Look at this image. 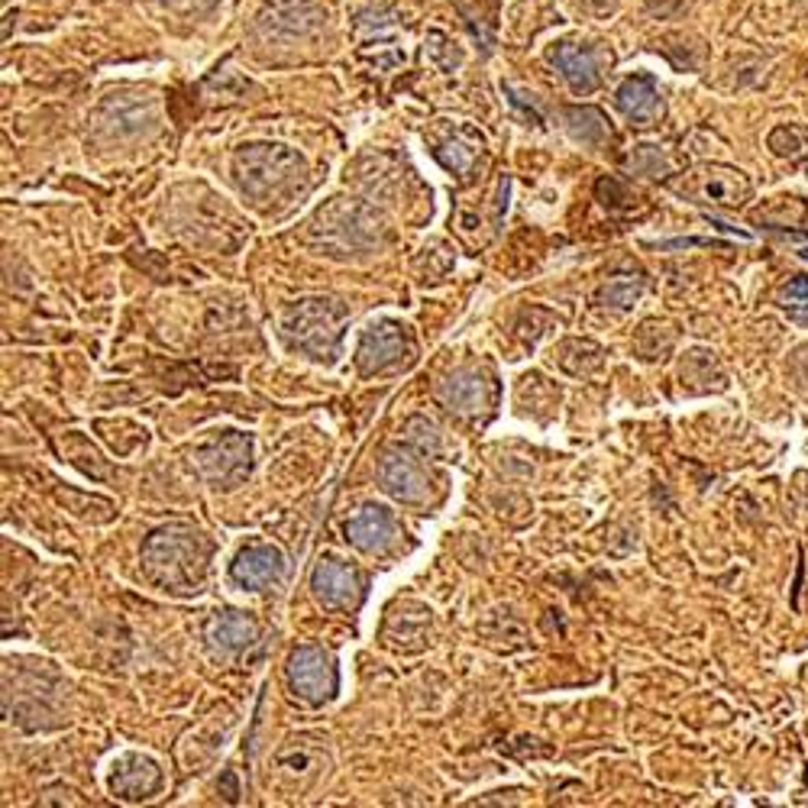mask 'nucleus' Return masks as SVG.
<instances>
[{
    "label": "nucleus",
    "mask_w": 808,
    "mask_h": 808,
    "mask_svg": "<svg viewBox=\"0 0 808 808\" xmlns=\"http://www.w3.org/2000/svg\"><path fill=\"white\" fill-rule=\"evenodd\" d=\"M139 563L152 585L175 595H191L207 575L210 540L191 524H166L142 540Z\"/></svg>",
    "instance_id": "f257e3e1"
},
{
    "label": "nucleus",
    "mask_w": 808,
    "mask_h": 808,
    "mask_svg": "<svg viewBox=\"0 0 808 808\" xmlns=\"http://www.w3.org/2000/svg\"><path fill=\"white\" fill-rule=\"evenodd\" d=\"M346 324V307L324 298L298 302L282 321L285 339L314 359H334L339 353V337Z\"/></svg>",
    "instance_id": "f03ea898"
},
{
    "label": "nucleus",
    "mask_w": 808,
    "mask_h": 808,
    "mask_svg": "<svg viewBox=\"0 0 808 808\" xmlns=\"http://www.w3.org/2000/svg\"><path fill=\"white\" fill-rule=\"evenodd\" d=\"M236 178L239 188L253 198H269L272 191L285 188L288 181H295L304 175V162L298 152H292L288 146H275V142H263V146H243L234 159Z\"/></svg>",
    "instance_id": "7ed1b4c3"
},
{
    "label": "nucleus",
    "mask_w": 808,
    "mask_h": 808,
    "mask_svg": "<svg viewBox=\"0 0 808 808\" xmlns=\"http://www.w3.org/2000/svg\"><path fill=\"white\" fill-rule=\"evenodd\" d=\"M670 185L679 198L702 207H721V210H741L753 191L750 178L741 169L721 166V162H702L696 169L682 171Z\"/></svg>",
    "instance_id": "20e7f679"
},
{
    "label": "nucleus",
    "mask_w": 808,
    "mask_h": 808,
    "mask_svg": "<svg viewBox=\"0 0 808 808\" xmlns=\"http://www.w3.org/2000/svg\"><path fill=\"white\" fill-rule=\"evenodd\" d=\"M249 463H253V440L239 431H224L220 437L207 440L195 450V466L217 489H236L249 475Z\"/></svg>",
    "instance_id": "39448f33"
},
{
    "label": "nucleus",
    "mask_w": 808,
    "mask_h": 808,
    "mask_svg": "<svg viewBox=\"0 0 808 808\" xmlns=\"http://www.w3.org/2000/svg\"><path fill=\"white\" fill-rule=\"evenodd\" d=\"M288 686L307 706L327 702L337 692V667L331 653L321 647H298L288 660Z\"/></svg>",
    "instance_id": "423d86ee"
},
{
    "label": "nucleus",
    "mask_w": 808,
    "mask_h": 808,
    "mask_svg": "<svg viewBox=\"0 0 808 808\" xmlns=\"http://www.w3.org/2000/svg\"><path fill=\"white\" fill-rule=\"evenodd\" d=\"M314 234H324V239L327 243H337V249H343V253L346 249L356 253V249L375 243L378 217L372 210H366L363 204L339 201L314 220Z\"/></svg>",
    "instance_id": "0eeeda50"
},
{
    "label": "nucleus",
    "mask_w": 808,
    "mask_h": 808,
    "mask_svg": "<svg viewBox=\"0 0 808 808\" xmlns=\"http://www.w3.org/2000/svg\"><path fill=\"white\" fill-rule=\"evenodd\" d=\"M411 346L407 337L398 324L392 321H382V324H372L369 331L359 339V349H356V366L363 375H375V372H388L395 366H402L407 359Z\"/></svg>",
    "instance_id": "6e6552de"
},
{
    "label": "nucleus",
    "mask_w": 808,
    "mask_h": 808,
    "mask_svg": "<svg viewBox=\"0 0 808 808\" xmlns=\"http://www.w3.org/2000/svg\"><path fill=\"white\" fill-rule=\"evenodd\" d=\"M285 553L278 546L269 543H253L246 550H239L230 566V579H234L239 589H249V592H259V589H269L278 585L285 579Z\"/></svg>",
    "instance_id": "1a4fd4ad"
},
{
    "label": "nucleus",
    "mask_w": 808,
    "mask_h": 808,
    "mask_svg": "<svg viewBox=\"0 0 808 808\" xmlns=\"http://www.w3.org/2000/svg\"><path fill=\"white\" fill-rule=\"evenodd\" d=\"M311 592L321 605L356 608L363 599V579L339 560H321L311 573Z\"/></svg>",
    "instance_id": "9d476101"
},
{
    "label": "nucleus",
    "mask_w": 808,
    "mask_h": 808,
    "mask_svg": "<svg viewBox=\"0 0 808 808\" xmlns=\"http://www.w3.org/2000/svg\"><path fill=\"white\" fill-rule=\"evenodd\" d=\"M378 482L382 489L398 499L404 505H421L431 499V479L421 470L417 460L404 456V453H388L378 466Z\"/></svg>",
    "instance_id": "9b49d317"
},
{
    "label": "nucleus",
    "mask_w": 808,
    "mask_h": 808,
    "mask_svg": "<svg viewBox=\"0 0 808 808\" xmlns=\"http://www.w3.org/2000/svg\"><path fill=\"white\" fill-rule=\"evenodd\" d=\"M162 786V770L149 760V757H139V753H127L114 763V773H110V789L127 799V802H142L149 796H156Z\"/></svg>",
    "instance_id": "f8f14e48"
},
{
    "label": "nucleus",
    "mask_w": 808,
    "mask_h": 808,
    "mask_svg": "<svg viewBox=\"0 0 808 808\" xmlns=\"http://www.w3.org/2000/svg\"><path fill=\"white\" fill-rule=\"evenodd\" d=\"M614 101H618V110H621L634 127H653V124H660V117H663V98H660V88H657V81H653L650 75H634V78H628V81L618 88Z\"/></svg>",
    "instance_id": "ddd939ff"
},
{
    "label": "nucleus",
    "mask_w": 808,
    "mask_h": 808,
    "mask_svg": "<svg viewBox=\"0 0 808 808\" xmlns=\"http://www.w3.org/2000/svg\"><path fill=\"white\" fill-rule=\"evenodd\" d=\"M343 534H346V540H349L356 550H363V553H378V550H385V546L395 540V518H392V511H385V508L366 505L359 508V511L346 521Z\"/></svg>",
    "instance_id": "4468645a"
},
{
    "label": "nucleus",
    "mask_w": 808,
    "mask_h": 808,
    "mask_svg": "<svg viewBox=\"0 0 808 808\" xmlns=\"http://www.w3.org/2000/svg\"><path fill=\"white\" fill-rule=\"evenodd\" d=\"M553 66L560 68V75L566 78V85L575 95H592L602 81V68H599V56L592 49H582L573 42H563L550 52Z\"/></svg>",
    "instance_id": "2eb2a0df"
},
{
    "label": "nucleus",
    "mask_w": 808,
    "mask_h": 808,
    "mask_svg": "<svg viewBox=\"0 0 808 808\" xmlns=\"http://www.w3.org/2000/svg\"><path fill=\"white\" fill-rule=\"evenodd\" d=\"M256 638H259V624H256V618H249L243 611H220L207 624V640L220 653H239V650L253 647Z\"/></svg>",
    "instance_id": "dca6fc26"
},
{
    "label": "nucleus",
    "mask_w": 808,
    "mask_h": 808,
    "mask_svg": "<svg viewBox=\"0 0 808 808\" xmlns=\"http://www.w3.org/2000/svg\"><path fill=\"white\" fill-rule=\"evenodd\" d=\"M437 395L456 414H479L492 398V385L479 372H456L440 385Z\"/></svg>",
    "instance_id": "f3484780"
},
{
    "label": "nucleus",
    "mask_w": 808,
    "mask_h": 808,
    "mask_svg": "<svg viewBox=\"0 0 808 808\" xmlns=\"http://www.w3.org/2000/svg\"><path fill=\"white\" fill-rule=\"evenodd\" d=\"M566 120H570V134L579 142H585V146H602L605 139H611V127H608L605 114L595 110V107H570Z\"/></svg>",
    "instance_id": "a211bd4d"
},
{
    "label": "nucleus",
    "mask_w": 808,
    "mask_h": 808,
    "mask_svg": "<svg viewBox=\"0 0 808 808\" xmlns=\"http://www.w3.org/2000/svg\"><path fill=\"white\" fill-rule=\"evenodd\" d=\"M776 304L799 324L808 327V275H796L789 278L779 292H776Z\"/></svg>",
    "instance_id": "6ab92c4d"
},
{
    "label": "nucleus",
    "mask_w": 808,
    "mask_h": 808,
    "mask_svg": "<svg viewBox=\"0 0 808 808\" xmlns=\"http://www.w3.org/2000/svg\"><path fill=\"white\" fill-rule=\"evenodd\" d=\"M628 169L634 175H650V178H670L673 162L660 146H638L634 156L628 159Z\"/></svg>",
    "instance_id": "aec40b11"
},
{
    "label": "nucleus",
    "mask_w": 808,
    "mask_h": 808,
    "mask_svg": "<svg viewBox=\"0 0 808 808\" xmlns=\"http://www.w3.org/2000/svg\"><path fill=\"white\" fill-rule=\"evenodd\" d=\"M767 142H770V149H773L779 159H789V162L808 159V136L792 130V127H776Z\"/></svg>",
    "instance_id": "412c9836"
},
{
    "label": "nucleus",
    "mask_w": 808,
    "mask_h": 808,
    "mask_svg": "<svg viewBox=\"0 0 808 808\" xmlns=\"http://www.w3.org/2000/svg\"><path fill=\"white\" fill-rule=\"evenodd\" d=\"M404 440L421 453V456H434L440 453V431L427 421V417H411L404 424Z\"/></svg>",
    "instance_id": "4be33fe9"
},
{
    "label": "nucleus",
    "mask_w": 808,
    "mask_h": 808,
    "mask_svg": "<svg viewBox=\"0 0 808 808\" xmlns=\"http://www.w3.org/2000/svg\"><path fill=\"white\" fill-rule=\"evenodd\" d=\"M640 292H643V282L640 278H628V275H621V278H611L605 288L599 292V298L608 304V307H631V304L638 302Z\"/></svg>",
    "instance_id": "5701e85b"
},
{
    "label": "nucleus",
    "mask_w": 808,
    "mask_h": 808,
    "mask_svg": "<svg viewBox=\"0 0 808 808\" xmlns=\"http://www.w3.org/2000/svg\"><path fill=\"white\" fill-rule=\"evenodd\" d=\"M770 207L779 210V217H767V220H760V224H767L770 230H786V227H792V224H799V220H806L808 217V207L802 198H776Z\"/></svg>",
    "instance_id": "b1692460"
},
{
    "label": "nucleus",
    "mask_w": 808,
    "mask_h": 808,
    "mask_svg": "<svg viewBox=\"0 0 808 808\" xmlns=\"http://www.w3.org/2000/svg\"><path fill=\"white\" fill-rule=\"evenodd\" d=\"M437 152V159L446 166L450 171H456V175H466L470 171V166L475 162V149H466L460 139H450V142H443L440 149H434Z\"/></svg>",
    "instance_id": "393cba45"
},
{
    "label": "nucleus",
    "mask_w": 808,
    "mask_h": 808,
    "mask_svg": "<svg viewBox=\"0 0 808 808\" xmlns=\"http://www.w3.org/2000/svg\"><path fill=\"white\" fill-rule=\"evenodd\" d=\"M595 191H599V198H602V204L605 207H611V210H621L624 204L631 201V191L618 181V178H602L599 185H595Z\"/></svg>",
    "instance_id": "a878e982"
},
{
    "label": "nucleus",
    "mask_w": 808,
    "mask_h": 808,
    "mask_svg": "<svg viewBox=\"0 0 808 808\" xmlns=\"http://www.w3.org/2000/svg\"><path fill=\"white\" fill-rule=\"evenodd\" d=\"M686 10H689V0H647V13L660 20H673Z\"/></svg>",
    "instance_id": "bb28decb"
},
{
    "label": "nucleus",
    "mask_w": 808,
    "mask_h": 808,
    "mask_svg": "<svg viewBox=\"0 0 808 808\" xmlns=\"http://www.w3.org/2000/svg\"><path fill=\"white\" fill-rule=\"evenodd\" d=\"M178 3H181L185 10H191V7H195V10H204V7H210L214 0H178Z\"/></svg>",
    "instance_id": "cd10ccee"
},
{
    "label": "nucleus",
    "mask_w": 808,
    "mask_h": 808,
    "mask_svg": "<svg viewBox=\"0 0 808 808\" xmlns=\"http://www.w3.org/2000/svg\"><path fill=\"white\" fill-rule=\"evenodd\" d=\"M799 256H802V259H806V263H808V249H799Z\"/></svg>",
    "instance_id": "c85d7f7f"
}]
</instances>
